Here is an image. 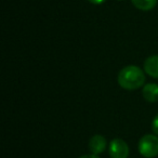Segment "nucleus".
Wrapping results in <instances>:
<instances>
[{
  "instance_id": "nucleus-3",
  "label": "nucleus",
  "mask_w": 158,
  "mask_h": 158,
  "mask_svg": "<svg viewBox=\"0 0 158 158\" xmlns=\"http://www.w3.org/2000/svg\"><path fill=\"white\" fill-rule=\"evenodd\" d=\"M110 158H128L129 146L121 139H114L110 143Z\"/></svg>"
},
{
  "instance_id": "nucleus-10",
  "label": "nucleus",
  "mask_w": 158,
  "mask_h": 158,
  "mask_svg": "<svg viewBox=\"0 0 158 158\" xmlns=\"http://www.w3.org/2000/svg\"><path fill=\"white\" fill-rule=\"evenodd\" d=\"M79 158H100L98 155H94V154H90V155H82L81 157Z\"/></svg>"
},
{
  "instance_id": "nucleus-7",
  "label": "nucleus",
  "mask_w": 158,
  "mask_h": 158,
  "mask_svg": "<svg viewBox=\"0 0 158 158\" xmlns=\"http://www.w3.org/2000/svg\"><path fill=\"white\" fill-rule=\"evenodd\" d=\"M133 6L142 11H149L154 9L157 5V0H131Z\"/></svg>"
},
{
  "instance_id": "nucleus-1",
  "label": "nucleus",
  "mask_w": 158,
  "mask_h": 158,
  "mask_svg": "<svg viewBox=\"0 0 158 158\" xmlns=\"http://www.w3.org/2000/svg\"><path fill=\"white\" fill-rule=\"evenodd\" d=\"M118 85L125 90H136L145 82V74L140 67L129 65L123 67L117 77Z\"/></svg>"
},
{
  "instance_id": "nucleus-6",
  "label": "nucleus",
  "mask_w": 158,
  "mask_h": 158,
  "mask_svg": "<svg viewBox=\"0 0 158 158\" xmlns=\"http://www.w3.org/2000/svg\"><path fill=\"white\" fill-rule=\"evenodd\" d=\"M142 94L147 102L155 103L158 101V85L147 84L144 86L142 90Z\"/></svg>"
},
{
  "instance_id": "nucleus-4",
  "label": "nucleus",
  "mask_w": 158,
  "mask_h": 158,
  "mask_svg": "<svg viewBox=\"0 0 158 158\" xmlns=\"http://www.w3.org/2000/svg\"><path fill=\"white\" fill-rule=\"evenodd\" d=\"M89 149L92 154L94 155H99V154L103 153L106 148V140L104 136L97 134V135H93L92 138L89 141Z\"/></svg>"
},
{
  "instance_id": "nucleus-5",
  "label": "nucleus",
  "mask_w": 158,
  "mask_h": 158,
  "mask_svg": "<svg viewBox=\"0 0 158 158\" xmlns=\"http://www.w3.org/2000/svg\"><path fill=\"white\" fill-rule=\"evenodd\" d=\"M144 70L148 76L158 78V55H152L145 60Z\"/></svg>"
},
{
  "instance_id": "nucleus-11",
  "label": "nucleus",
  "mask_w": 158,
  "mask_h": 158,
  "mask_svg": "<svg viewBox=\"0 0 158 158\" xmlns=\"http://www.w3.org/2000/svg\"><path fill=\"white\" fill-rule=\"evenodd\" d=\"M118 1H123V0H118Z\"/></svg>"
},
{
  "instance_id": "nucleus-2",
  "label": "nucleus",
  "mask_w": 158,
  "mask_h": 158,
  "mask_svg": "<svg viewBox=\"0 0 158 158\" xmlns=\"http://www.w3.org/2000/svg\"><path fill=\"white\" fill-rule=\"evenodd\" d=\"M138 148L140 154L145 158H154L158 155V136L146 134L139 141Z\"/></svg>"
},
{
  "instance_id": "nucleus-9",
  "label": "nucleus",
  "mask_w": 158,
  "mask_h": 158,
  "mask_svg": "<svg viewBox=\"0 0 158 158\" xmlns=\"http://www.w3.org/2000/svg\"><path fill=\"white\" fill-rule=\"evenodd\" d=\"M89 2L92 3V5H102L106 1V0H88Z\"/></svg>"
},
{
  "instance_id": "nucleus-8",
  "label": "nucleus",
  "mask_w": 158,
  "mask_h": 158,
  "mask_svg": "<svg viewBox=\"0 0 158 158\" xmlns=\"http://www.w3.org/2000/svg\"><path fill=\"white\" fill-rule=\"evenodd\" d=\"M152 129H153L154 133L158 136V115H156L155 118L153 119V123H152Z\"/></svg>"
}]
</instances>
